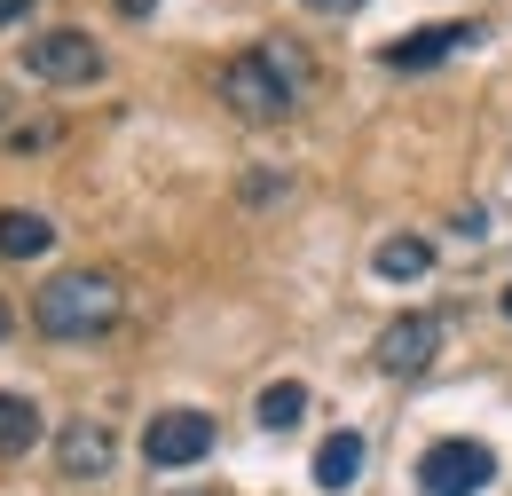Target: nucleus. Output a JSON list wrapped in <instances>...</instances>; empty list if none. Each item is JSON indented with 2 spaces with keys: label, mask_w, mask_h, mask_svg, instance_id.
<instances>
[{
  "label": "nucleus",
  "mask_w": 512,
  "mask_h": 496,
  "mask_svg": "<svg viewBox=\"0 0 512 496\" xmlns=\"http://www.w3.org/2000/svg\"><path fill=\"white\" fill-rule=\"evenodd\" d=\"M308 95H316V56H308L300 40H284V32L221 63V103H229L237 119H253V126L292 119Z\"/></svg>",
  "instance_id": "nucleus-1"
},
{
  "label": "nucleus",
  "mask_w": 512,
  "mask_h": 496,
  "mask_svg": "<svg viewBox=\"0 0 512 496\" xmlns=\"http://www.w3.org/2000/svg\"><path fill=\"white\" fill-rule=\"evenodd\" d=\"M119 308H127L119 276H103V268H64V276H48V284H40L32 323H40V339L87 347V339H103V331L119 323Z\"/></svg>",
  "instance_id": "nucleus-2"
},
{
  "label": "nucleus",
  "mask_w": 512,
  "mask_h": 496,
  "mask_svg": "<svg viewBox=\"0 0 512 496\" xmlns=\"http://www.w3.org/2000/svg\"><path fill=\"white\" fill-rule=\"evenodd\" d=\"M489 481H497V449H489V441L449 434V441H434V449L418 457V489L426 496H481Z\"/></svg>",
  "instance_id": "nucleus-3"
},
{
  "label": "nucleus",
  "mask_w": 512,
  "mask_h": 496,
  "mask_svg": "<svg viewBox=\"0 0 512 496\" xmlns=\"http://www.w3.org/2000/svg\"><path fill=\"white\" fill-rule=\"evenodd\" d=\"M24 71L40 87H87V79H103V48L79 24H56V32H32L24 40Z\"/></svg>",
  "instance_id": "nucleus-4"
},
{
  "label": "nucleus",
  "mask_w": 512,
  "mask_h": 496,
  "mask_svg": "<svg viewBox=\"0 0 512 496\" xmlns=\"http://www.w3.org/2000/svg\"><path fill=\"white\" fill-rule=\"evenodd\" d=\"M205 449H213V418H205V410H158L150 434H142V457H150L158 473H182Z\"/></svg>",
  "instance_id": "nucleus-5"
},
{
  "label": "nucleus",
  "mask_w": 512,
  "mask_h": 496,
  "mask_svg": "<svg viewBox=\"0 0 512 496\" xmlns=\"http://www.w3.org/2000/svg\"><path fill=\"white\" fill-rule=\"evenodd\" d=\"M434 355H442V315H394L379 331V347H371V363L386 378H418Z\"/></svg>",
  "instance_id": "nucleus-6"
},
{
  "label": "nucleus",
  "mask_w": 512,
  "mask_h": 496,
  "mask_svg": "<svg viewBox=\"0 0 512 496\" xmlns=\"http://www.w3.org/2000/svg\"><path fill=\"white\" fill-rule=\"evenodd\" d=\"M111 457H119V434H111L103 418H79V426L56 434V473H64V481H103Z\"/></svg>",
  "instance_id": "nucleus-7"
},
{
  "label": "nucleus",
  "mask_w": 512,
  "mask_h": 496,
  "mask_svg": "<svg viewBox=\"0 0 512 496\" xmlns=\"http://www.w3.org/2000/svg\"><path fill=\"white\" fill-rule=\"evenodd\" d=\"M473 40H481V24H426V32H410V40L386 48V71H434L442 56L473 48Z\"/></svg>",
  "instance_id": "nucleus-8"
},
{
  "label": "nucleus",
  "mask_w": 512,
  "mask_h": 496,
  "mask_svg": "<svg viewBox=\"0 0 512 496\" xmlns=\"http://www.w3.org/2000/svg\"><path fill=\"white\" fill-rule=\"evenodd\" d=\"M48 245H56V221L48 213H32V205H8L0 213V260H40Z\"/></svg>",
  "instance_id": "nucleus-9"
},
{
  "label": "nucleus",
  "mask_w": 512,
  "mask_h": 496,
  "mask_svg": "<svg viewBox=\"0 0 512 496\" xmlns=\"http://www.w3.org/2000/svg\"><path fill=\"white\" fill-rule=\"evenodd\" d=\"M363 457H371V449H363V434H347V426H339V434L323 441L316 449V489H355V481H363Z\"/></svg>",
  "instance_id": "nucleus-10"
},
{
  "label": "nucleus",
  "mask_w": 512,
  "mask_h": 496,
  "mask_svg": "<svg viewBox=\"0 0 512 496\" xmlns=\"http://www.w3.org/2000/svg\"><path fill=\"white\" fill-rule=\"evenodd\" d=\"M371 268H379L386 284H418V276L434 268V245H426V237H410V229H402V237H379Z\"/></svg>",
  "instance_id": "nucleus-11"
},
{
  "label": "nucleus",
  "mask_w": 512,
  "mask_h": 496,
  "mask_svg": "<svg viewBox=\"0 0 512 496\" xmlns=\"http://www.w3.org/2000/svg\"><path fill=\"white\" fill-rule=\"evenodd\" d=\"M253 418L268 426V434H292V426L308 418V386H300V378H276V386H260Z\"/></svg>",
  "instance_id": "nucleus-12"
},
{
  "label": "nucleus",
  "mask_w": 512,
  "mask_h": 496,
  "mask_svg": "<svg viewBox=\"0 0 512 496\" xmlns=\"http://www.w3.org/2000/svg\"><path fill=\"white\" fill-rule=\"evenodd\" d=\"M40 441V402H24V394H0V457H24Z\"/></svg>",
  "instance_id": "nucleus-13"
},
{
  "label": "nucleus",
  "mask_w": 512,
  "mask_h": 496,
  "mask_svg": "<svg viewBox=\"0 0 512 496\" xmlns=\"http://www.w3.org/2000/svg\"><path fill=\"white\" fill-rule=\"evenodd\" d=\"M300 8H316V16H355L363 0H300Z\"/></svg>",
  "instance_id": "nucleus-14"
},
{
  "label": "nucleus",
  "mask_w": 512,
  "mask_h": 496,
  "mask_svg": "<svg viewBox=\"0 0 512 496\" xmlns=\"http://www.w3.org/2000/svg\"><path fill=\"white\" fill-rule=\"evenodd\" d=\"M24 16H32V0H0V32H8V24H24Z\"/></svg>",
  "instance_id": "nucleus-15"
},
{
  "label": "nucleus",
  "mask_w": 512,
  "mask_h": 496,
  "mask_svg": "<svg viewBox=\"0 0 512 496\" xmlns=\"http://www.w3.org/2000/svg\"><path fill=\"white\" fill-rule=\"evenodd\" d=\"M119 8H127V16H150V8H158V0H119Z\"/></svg>",
  "instance_id": "nucleus-16"
},
{
  "label": "nucleus",
  "mask_w": 512,
  "mask_h": 496,
  "mask_svg": "<svg viewBox=\"0 0 512 496\" xmlns=\"http://www.w3.org/2000/svg\"><path fill=\"white\" fill-rule=\"evenodd\" d=\"M8 331H16V315H8V300H0V339H8Z\"/></svg>",
  "instance_id": "nucleus-17"
},
{
  "label": "nucleus",
  "mask_w": 512,
  "mask_h": 496,
  "mask_svg": "<svg viewBox=\"0 0 512 496\" xmlns=\"http://www.w3.org/2000/svg\"><path fill=\"white\" fill-rule=\"evenodd\" d=\"M505 315H512V292H505Z\"/></svg>",
  "instance_id": "nucleus-18"
}]
</instances>
